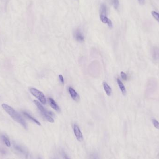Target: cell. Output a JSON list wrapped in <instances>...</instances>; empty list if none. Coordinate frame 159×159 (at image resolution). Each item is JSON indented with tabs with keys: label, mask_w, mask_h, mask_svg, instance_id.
Here are the masks:
<instances>
[{
	"label": "cell",
	"mask_w": 159,
	"mask_h": 159,
	"mask_svg": "<svg viewBox=\"0 0 159 159\" xmlns=\"http://www.w3.org/2000/svg\"><path fill=\"white\" fill-rule=\"evenodd\" d=\"M2 108L15 121L22 125L25 129H27V124L26 121H25L20 114L16 111L13 108L6 104H2Z\"/></svg>",
	"instance_id": "6da1fadb"
},
{
	"label": "cell",
	"mask_w": 159,
	"mask_h": 159,
	"mask_svg": "<svg viewBox=\"0 0 159 159\" xmlns=\"http://www.w3.org/2000/svg\"><path fill=\"white\" fill-rule=\"evenodd\" d=\"M34 102L36 104L37 107L38 108L39 110H40V113L42 114V116H43V117L49 123H54V119L52 117V115H53V113L46 110L44 108V106L42 105V104L37 100H34Z\"/></svg>",
	"instance_id": "7a4b0ae2"
},
{
	"label": "cell",
	"mask_w": 159,
	"mask_h": 159,
	"mask_svg": "<svg viewBox=\"0 0 159 159\" xmlns=\"http://www.w3.org/2000/svg\"><path fill=\"white\" fill-rule=\"evenodd\" d=\"M107 14V9L105 4H102L100 6V20L103 23H106L108 26L112 28L113 27V24L112 21L108 18L106 15Z\"/></svg>",
	"instance_id": "3957f363"
},
{
	"label": "cell",
	"mask_w": 159,
	"mask_h": 159,
	"mask_svg": "<svg viewBox=\"0 0 159 159\" xmlns=\"http://www.w3.org/2000/svg\"><path fill=\"white\" fill-rule=\"evenodd\" d=\"M30 91L31 94L37 98L42 104L45 105L46 102V98L42 92L34 88H30Z\"/></svg>",
	"instance_id": "277c9868"
},
{
	"label": "cell",
	"mask_w": 159,
	"mask_h": 159,
	"mask_svg": "<svg viewBox=\"0 0 159 159\" xmlns=\"http://www.w3.org/2000/svg\"><path fill=\"white\" fill-rule=\"evenodd\" d=\"M73 132L77 140L80 142H82L83 141V135L79 126L76 124L73 125Z\"/></svg>",
	"instance_id": "5b68a950"
},
{
	"label": "cell",
	"mask_w": 159,
	"mask_h": 159,
	"mask_svg": "<svg viewBox=\"0 0 159 159\" xmlns=\"http://www.w3.org/2000/svg\"><path fill=\"white\" fill-rule=\"evenodd\" d=\"M69 91L71 98H72L75 102H79L80 97L78 94L76 92V91L75 90L72 88L69 87Z\"/></svg>",
	"instance_id": "8992f818"
},
{
	"label": "cell",
	"mask_w": 159,
	"mask_h": 159,
	"mask_svg": "<svg viewBox=\"0 0 159 159\" xmlns=\"http://www.w3.org/2000/svg\"><path fill=\"white\" fill-rule=\"evenodd\" d=\"M74 37L77 42H83L84 40V37L82 32L79 29L76 30L74 32Z\"/></svg>",
	"instance_id": "52a82bcc"
},
{
	"label": "cell",
	"mask_w": 159,
	"mask_h": 159,
	"mask_svg": "<svg viewBox=\"0 0 159 159\" xmlns=\"http://www.w3.org/2000/svg\"><path fill=\"white\" fill-rule=\"evenodd\" d=\"M48 100H49V102L51 107L57 112H60L61 111V109L56 102L52 98H50V97L48 98Z\"/></svg>",
	"instance_id": "ba28073f"
},
{
	"label": "cell",
	"mask_w": 159,
	"mask_h": 159,
	"mask_svg": "<svg viewBox=\"0 0 159 159\" xmlns=\"http://www.w3.org/2000/svg\"><path fill=\"white\" fill-rule=\"evenodd\" d=\"M103 86L104 90L105 91L106 93L108 96H110L112 94V89L109 85L105 82H103Z\"/></svg>",
	"instance_id": "9c48e42d"
},
{
	"label": "cell",
	"mask_w": 159,
	"mask_h": 159,
	"mask_svg": "<svg viewBox=\"0 0 159 159\" xmlns=\"http://www.w3.org/2000/svg\"><path fill=\"white\" fill-rule=\"evenodd\" d=\"M117 82L120 88V90H121V93L123 94L124 96L126 95L127 93V91H126V88L125 86L124 85L123 83L122 82L121 80L119 78L117 79Z\"/></svg>",
	"instance_id": "30bf717a"
},
{
	"label": "cell",
	"mask_w": 159,
	"mask_h": 159,
	"mask_svg": "<svg viewBox=\"0 0 159 159\" xmlns=\"http://www.w3.org/2000/svg\"><path fill=\"white\" fill-rule=\"evenodd\" d=\"M23 114L25 116H26L27 118H28V119L31 120L32 121H33L34 123H36L37 125H39V126H40V125H41V124H40L39 121H37L36 119L34 118L33 116H31V115L28 114V113L26 112H23Z\"/></svg>",
	"instance_id": "8fae6325"
},
{
	"label": "cell",
	"mask_w": 159,
	"mask_h": 159,
	"mask_svg": "<svg viewBox=\"0 0 159 159\" xmlns=\"http://www.w3.org/2000/svg\"><path fill=\"white\" fill-rule=\"evenodd\" d=\"M153 58L157 61H159V49L157 48H154L153 50Z\"/></svg>",
	"instance_id": "7c38bea8"
},
{
	"label": "cell",
	"mask_w": 159,
	"mask_h": 159,
	"mask_svg": "<svg viewBox=\"0 0 159 159\" xmlns=\"http://www.w3.org/2000/svg\"><path fill=\"white\" fill-rule=\"evenodd\" d=\"M1 139L3 141L4 143H5V144L6 145L7 147H10L11 146V143H10V141L9 140V139L7 138L6 136H5V135H1Z\"/></svg>",
	"instance_id": "4fadbf2b"
},
{
	"label": "cell",
	"mask_w": 159,
	"mask_h": 159,
	"mask_svg": "<svg viewBox=\"0 0 159 159\" xmlns=\"http://www.w3.org/2000/svg\"><path fill=\"white\" fill-rule=\"evenodd\" d=\"M151 13H152V16L154 17V19L159 22V13L154 11H152Z\"/></svg>",
	"instance_id": "5bb4252c"
},
{
	"label": "cell",
	"mask_w": 159,
	"mask_h": 159,
	"mask_svg": "<svg viewBox=\"0 0 159 159\" xmlns=\"http://www.w3.org/2000/svg\"><path fill=\"white\" fill-rule=\"evenodd\" d=\"M152 123L156 129H159V122L157 120L154 119H152Z\"/></svg>",
	"instance_id": "9a60e30c"
},
{
	"label": "cell",
	"mask_w": 159,
	"mask_h": 159,
	"mask_svg": "<svg viewBox=\"0 0 159 159\" xmlns=\"http://www.w3.org/2000/svg\"><path fill=\"white\" fill-rule=\"evenodd\" d=\"M112 3H113V6L115 7V9H118L119 6V0H112Z\"/></svg>",
	"instance_id": "2e32d148"
},
{
	"label": "cell",
	"mask_w": 159,
	"mask_h": 159,
	"mask_svg": "<svg viewBox=\"0 0 159 159\" xmlns=\"http://www.w3.org/2000/svg\"><path fill=\"white\" fill-rule=\"evenodd\" d=\"M121 78L123 79L124 81H126L127 79V75H126V73L123 72H121Z\"/></svg>",
	"instance_id": "e0dca14e"
},
{
	"label": "cell",
	"mask_w": 159,
	"mask_h": 159,
	"mask_svg": "<svg viewBox=\"0 0 159 159\" xmlns=\"http://www.w3.org/2000/svg\"><path fill=\"white\" fill-rule=\"evenodd\" d=\"M59 79L60 80V82H61L63 84H64V79L62 75H59Z\"/></svg>",
	"instance_id": "ac0fdd59"
},
{
	"label": "cell",
	"mask_w": 159,
	"mask_h": 159,
	"mask_svg": "<svg viewBox=\"0 0 159 159\" xmlns=\"http://www.w3.org/2000/svg\"><path fill=\"white\" fill-rule=\"evenodd\" d=\"M138 1L141 5H143L144 4L145 0H138Z\"/></svg>",
	"instance_id": "d6986e66"
},
{
	"label": "cell",
	"mask_w": 159,
	"mask_h": 159,
	"mask_svg": "<svg viewBox=\"0 0 159 159\" xmlns=\"http://www.w3.org/2000/svg\"><path fill=\"white\" fill-rule=\"evenodd\" d=\"M64 159H70L69 158L67 157L66 154H64Z\"/></svg>",
	"instance_id": "ffe728a7"
}]
</instances>
